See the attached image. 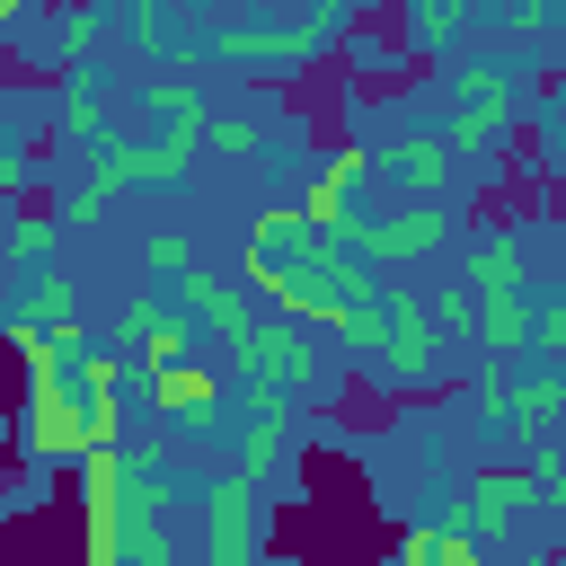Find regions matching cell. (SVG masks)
Here are the masks:
<instances>
[{"label": "cell", "mask_w": 566, "mask_h": 566, "mask_svg": "<svg viewBox=\"0 0 566 566\" xmlns=\"http://www.w3.org/2000/svg\"><path fill=\"white\" fill-rule=\"evenodd\" d=\"M398 168H407L416 186H442V177H451V159H442V142H407V150H398Z\"/></svg>", "instance_id": "obj_9"}, {"label": "cell", "mask_w": 566, "mask_h": 566, "mask_svg": "<svg viewBox=\"0 0 566 566\" xmlns=\"http://www.w3.org/2000/svg\"><path fill=\"white\" fill-rule=\"evenodd\" d=\"M522 522V469H495V478H469V495H460V531L486 548V539H504Z\"/></svg>", "instance_id": "obj_2"}, {"label": "cell", "mask_w": 566, "mask_h": 566, "mask_svg": "<svg viewBox=\"0 0 566 566\" xmlns=\"http://www.w3.org/2000/svg\"><path fill=\"white\" fill-rule=\"evenodd\" d=\"M522 239L513 230H486V239H469V283L478 292H522Z\"/></svg>", "instance_id": "obj_4"}, {"label": "cell", "mask_w": 566, "mask_h": 566, "mask_svg": "<svg viewBox=\"0 0 566 566\" xmlns=\"http://www.w3.org/2000/svg\"><path fill=\"white\" fill-rule=\"evenodd\" d=\"M150 398H159V416H203L212 407V371L203 363H159L150 371Z\"/></svg>", "instance_id": "obj_5"}, {"label": "cell", "mask_w": 566, "mask_h": 566, "mask_svg": "<svg viewBox=\"0 0 566 566\" xmlns=\"http://www.w3.org/2000/svg\"><path fill=\"white\" fill-rule=\"evenodd\" d=\"M460 18H469V0H416V35H424V44H442Z\"/></svg>", "instance_id": "obj_10"}, {"label": "cell", "mask_w": 566, "mask_h": 566, "mask_svg": "<svg viewBox=\"0 0 566 566\" xmlns=\"http://www.w3.org/2000/svg\"><path fill=\"white\" fill-rule=\"evenodd\" d=\"M248 274L292 310V318H318V327H345L354 310H371V274L345 256L336 230L301 221V212H265L248 230Z\"/></svg>", "instance_id": "obj_1"}, {"label": "cell", "mask_w": 566, "mask_h": 566, "mask_svg": "<svg viewBox=\"0 0 566 566\" xmlns=\"http://www.w3.org/2000/svg\"><path fill=\"white\" fill-rule=\"evenodd\" d=\"M504 416H522V424H548V416H557V380L539 371V380H522V389H504Z\"/></svg>", "instance_id": "obj_8"}, {"label": "cell", "mask_w": 566, "mask_h": 566, "mask_svg": "<svg viewBox=\"0 0 566 566\" xmlns=\"http://www.w3.org/2000/svg\"><path fill=\"white\" fill-rule=\"evenodd\" d=\"M433 239H451V212H407V221L363 230V248H380V256H416V248H433Z\"/></svg>", "instance_id": "obj_7"}, {"label": "cell", "mask_w": 566, "mask_h": 566, "mask_svg": "<svg viewBox=\"0 0 566 566\" xmlns=\"http://www.w3.org/2000/svg\"><path fill=\"white\" fill-rule=\"evenodd\" d=\"M248 531H256V495H248V486H221V495H212V557L239 566Z\"/></svg>", "instance_id": "obj_6"}, {"label": "cell", "mask_w": 566, "mask_h": 566, "mask_svg": "<svg viewBox=\"0 0 566 566\" xmlns=\"http://www.w3.org/2000/svg\"><path fill=\"white\" fill-rule=\"evenodd\" d=\"M389 566H478V539L460 522H416V531H398Z\"/></svg>", "instance_id": "obj_3"}]
</instances>
